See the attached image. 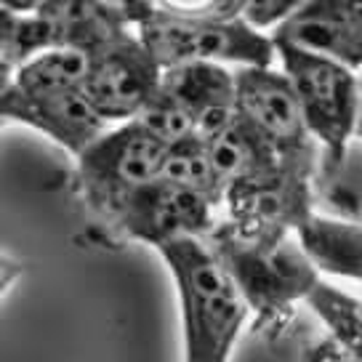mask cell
I'll use <instances>...</instances> for the list:
<instances>
[{"instance_id": "obj_23", "label": "cell", "mask_w": 362, "mask_h": 362, "mask_svg": "<svg viewBox=\"0 0 362 362\" xmlns=\"http://www.w3.org/2000/svg\"><path fill=\"white\" fill-rule=\"evenodd\" d=\"M304 362H360V354L349 351L346 346H341L339 341L328 339L322 344H317L315 349H306Z\"/></svg>"}, {"instance_id": "obj_18", "label": "cell", "mask_w": 362, "mask_h": 362, "mask_svg": "<svg viewBox=\"0 0 362 362\" xmlns=\"http://www.w3.org/2000/svg\"><path fill=\"white\" fill-rule=\"evenodd\" d=\"M304 304L320 317V322L325 325L328 336L339 341L341 346L360 354L362 349V306L357 296L344 293L341 288H333L330 283L320 280L306 291Z\"/></svg>"}, {"instance_id": "obj_1", "label": "cell", "mask_w": 362, "mask_h": 362, "mask_svg": "<svg viewBox=\"0 0 362 362\" xmlns=\"http://www.w3.org/2000/svg\"><path fill=\"white\" fill-rule=\"evenodd\" d=\"M155 250L179 296L184 362H229L250 312L221 261L203 238H176Z\"/></svg>"}, {"instance_id": "obj_6", "label": "cell", "mask_w": 362, "mask_h": 362, "mask_svg": "<svg viewBox=\"0 0 362 362\" xmlns=\"http://www.w3.org/2000/svg\"><path fill=\"white\" fill-rule=\"evenodd\" d=\"M165 144L134 120L115 123L75 155L78 192L104 224L131 194L158 176Z\"/></svg>"}, {"instance_id": "obj_12", "label": "cell", "mask_w": 362, "mask_h": 362, "mask_svg": "<svg viewBox=\"0 0 362 362\" xmlns=\"http://www.w3.org/2000/svg\"><path fill=\"white\" fill-rule=\"evenodd\" d=\"M160 86L187 110L194 134H216L235 117V72L216 62H189L165 67Z\"/></svg>"}, {"instance_id": "obj_2", "label": "cell", "mask_w": 362, "mask_h": 362, "mask_svg": "<svg viewBox=\"0 0 362 362\" xmlns=\"http://www.w3.org/2000/svg\"><path fill=\"white\" fill-rule=\"evenodd\" d=\"M83 75L86 54L80 51L54 45L35 54L13 69L0 99V123L35 128L75 158L107 128L80 90Z\"/></svg>"}, {"instance_id": "obj_10", "label": "cell", "mask_w": 362, "mask_h": 362, "mask_svg": "<svg viewBox=\"0 0 362 362\" xmlns=\"http://www.w3.org/2000/svg\"><path fill=\"white\" fill-rule=\"evenodd\" d=\"M218 218L221 208L214 200L155 176L120 205L107 226L120 238L158 248L176 238H208Z\"/></svg>"}, {"instance_id": "obj_9", "label": "cell", "mask_w": 362, "mask_h": 362, "mask_svg": "<svg viewBox=\"0 0 362 362\" xmlns=\"http://www.w3.org/2000/svg\"><path fill=\"white\" fill-rule=\"evenodd\" d=\"M163 69L152 59L136 30L88 54L80 83L90 110L107 125L134 120L136 112L158 90Z\"/></svg>"}, {"instance_id": "obj_11", "label": "cell", "mask_w": 362, "mask_h": 362, "mask_svg": "<svg viewBox=\"0 0 362 362\" xmlns=\"http://www.w3.org/2000/svg\"><path fill=\"white\" fill-rule=\"evenodd\" d=\"M272 40L336 59L360 72L362 0H304L283 22L274 24Z\"/></svg>"}, {"instance_id": "obj_19", "label": "cell", "mask_w": 362, "mask_h": 362, "mask_svg": "<svg viewBox=\"0 0 362 362\" xmlns=\"http://www.w3.org/2000/svg\"><path fill=\"white\" fill-rule=\"evenodd\" d=\"M54 30L51 22L40 13H22L0 6V69L13 75L27 59L54 48Z\"/></svg>"}, {"instance_id": "obj_21", "label": "cell", "mask_w": 362, "mask_h": 362, "mask_svg": "<svg viewBox=\"0 0 362 362\" xmlns=\"http://www.w3.org/2000/svg\"><path fill=\"white\" fill-rule=\"evenodd\" d=\"M152 8L173 16H240V0H152Z\"/></svg>"}, {"instance_id": "obj_8", "label": "cell", "mask_w": 362, "mask_h": 362, "mask_svg": "<svg viewBox=\"0 0 362 362\" xmlns=\"http://www.w3.org/2000/svg\"><path fill=\"white\" fill-rule=\"evenodd\" d=\"M312 208V170L285 163L235 181L221 192V221L245 238L293 232Z\"/></svg>"}, {"instance_id": "obj_16", "label": "cell", "mask_w": 362, "mask_h": 362, "mask_svg": "<svg viewBox=\"0 0 362 362\" xmlns=\"http://www.w3.org/2000/svg\"><path fill=\"white\" fill-rule=\"evenodd\" d=\"M312 203L322 214L360 221V144L357 139L341 152L317 149L312 170Z\"/></svg>"}, {"instance_id": "obj_5", "label": "cell", "mask_w": 362, "mask_h": 362, "mask_svg": "<svg viewBox=\"0 0 362 362\" xmlns=\"http://www.w3.org/2000/svg\"><path fill=\"white\" fill-rule=\"evenodd\" d=\"M272 45L317 149H346L357 139L360 123V72L283 40H272Z\"/></svg>"}, {"instance_id": "obj_7", "label": "cell", "mask_w": 362, "mask_h": 362, "mask_svg": "<svg viewBox=\"0 0 362 362\" xmlns=\"http://www.w3.org/2000/svg\"><path fill=\"white\" fill-rule=\"evenodd\" d=\"M235 112L269 144L280 163L315 170L317 144L283 72L272 64L240 67L235 72Z\"/></svg>"}, {"instance_id": "obj_3", "label": "cell", "mask_w": 362, "mask_h": 362, "mask_svg": "<svg viewBox=\"0 0 362 362\" xmlns=\"http://www.w3.org/2000/svg\"><path fill=\"white\" fill-rule=\"evenodd\" d=\"M203 240L221 261L261 328H274L291 320L293 306L304 301L306 291L320 277L301 253L293 232L245 238L218 218V224Z\"/></svg>"}, {"instance_id": "obj_17", "label": "cell", "mask_w": 362, "mask_h": 362, "mask_svg": "<svg viewBox=\"0 0 362 362\" xmlns=\"http://www.w3.org/2000/svg\"><path fill=\"white\" fill-rule=\"evenodd\" d=\"M158 179L203 194L221 208V184L216 179L214 165H211L208 152H205V141L200 136H187V139L165 147L163 160H160Z\"/></svg>"}, {"instance_id": "obj_24", "label": "cell", "mask_w": 362, "mask_h": 362, "mask_svg": "<svg viewBox=\"0 0 362 362\" xmlns=\"http://www.w3.org/2000/svg\"><path fill=\"white\" fill-rule=\"evenodd\" d=\"M107 3H110L112 8H117L120 16H123L131 27H136L147 13L155 11V8H152V0H107Z\"/></svg>"}, {"instance_id": "obj_15", "label": "cell", "mask_w": 362, "mask_h": 362, "mask_svg": "<svg viewBox=\"0 0 362 362\" xmlns=\"http://www.w3.org/2000/svg\"><path fill=\"white\" fill-rule=\"evenodd\" d=\"M203 141L208 160L214 165L216 179L221 184V192L229 184H235L240 179H248L253 173H261V170L272 168L274 163H280L269 144L253 128L243 123L238 112H235V117L224 128H218L216 134L205 136Z\"/></svg>"}, {"instance_id": "obj_13", "label": "cell", "mask_w": 362, "mask_h": 362, "mask_svg": "<svg viewBox=\"0 0 362 362\" xmlns=\"http://www.w3.org/2000/svg\"><path fill=\"white\" fill-rule=\"evenodd\" d=\"M293 238L317 274L360 280L362 274V229L360 221L339 218L312 208L293 226Z\"/></svg>"}, {"instance_id": "obj_14", "label": "cell", "mask_w": 362, "mask_h": 362, "mask_svg": "<svg viewBox=\"0 0 362 362\" xmlns=\"http://www.w3.org/2000/svg\"><path fill=\"white\" fill-rule=\"evenodd\" d=\"M40 16L51 22L57 45L86 57L134 30L107 0H51Z\"/></svg>"}, {"instance_id": "obj_27", "label": "cell", "mask_w": 362, "mask_h": 362, "mask_svg": "<svg viewBox=\"0 0 362 362\" xmlns=\"http://www.w3.org/2000/svg\"><path fill=\"white\" fill-rule=\"evenodd\" d=\"M0 128H3V123H0Z\"/></svg>"}, {"instance_id": "obj_4", "label": "cell", "mask_w": 362, "mask_h": 362, "mask_svg": "<svg viewBox=\"0 0 362 362\" xmlns=\"http://www.w3.org/2000/svg\"><path fill=\"white\" fill-rule=\"evenodd\" d=\"M134 30L160 69L189 62L259 67L274 59L272 37L250 27L243 16H173L152 11Z\"/></svg>"}, {"instance_id": "obj_22", "label": "cell", "mask_w": 362, "mask_h": 362, "mask_svg": "<svg viewBox=\"0 0 362 362\" xmlns=\"http://www.w3.org/2000/svg\"><path fill=\"white\" fill-rule=\"evenodd\" d=\"M301 3L304 0H240V16L250 27L264 30V27H274L277 22H283Z\"/></svg>"}, {"instance_id": "obj_26", "label": "cell", "mask_w": 362, "mask_h": 362, "mask_svg": "<svg viewBox=\"0 0 362 362\" xmlns=\"http://www.w3.org/2000/svg\"><path fill=\"white\" fill-rule=\"evenodd\" d=\"M51 0H0V6L22 13H40Z\"/></svg>"}, {"instance_id": "obj_25", "label": "cell", "mask_w": 362, "mask_h": 362, "mask_svg": "<svg viewBox=\"0 0 362 362\" xmlns=\"http://www.w3.org/2000/svg\"><path fill=\"white\" fill-rule=\"evenodd\" d=\"M22 272H24L22 261H16L13 256L0 250V296H6L11 291L13 285H16V280L22 277Z\"/></svg>"}, {"instance_id": "obj_20", "label": "cell", "mask_w": 362, "mask_h": 362, "mask_svg": "<svg viewBox=\"0 0 362 362\" xmlns=\"http://www.w3.org/2000/svg\"><path fill=\"white\" fill-rule=\"evenodd\" d=\"M134 123L141 125L147 134H152L158 141H163L165 147L173 144V141L187 139V136H197L187 110H184L163 86H158V90L149 96L147 104L136 112Z\"/></svg>"}]
</instances>
